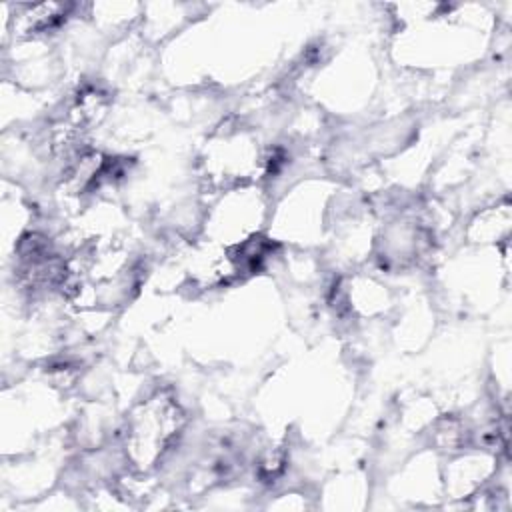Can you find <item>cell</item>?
<instances>
[{
	"label": "cell",
	"mask_w": 512,
	"mask_h": 512,
	"mask_svg": "<svg viewBox=\"0 0 512 512\" xmlns=\"http://www.w3.org/2000/svg\"><path fill=\"white\" fill-rule=\"evenodd\" d=\"M182 422L184 414L172 398L156 394L146 400L132 414L126 432V450L134 466L142 472L150 470L178 436Z\"/></svg>",
	"instance_id": "obj_1"
}]
</instances>
